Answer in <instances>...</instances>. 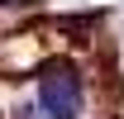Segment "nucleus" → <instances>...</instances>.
I'll use <instances>...</instances> for the list:
<instances>
[{
	"mask_svg": "<svg viewBox=\"0 0 124 119\" xmlns=\"http://www.w3.org/2000/svg\"><path fill=\"white\" fill-rule=\"evenodd\" d=\"M38 105L53 119H72L81 110V72H77V62L53 57V62L38 67Z\"/></svg>",
	"mask_w": 124,
	"mask_h": 119,
	"instance_id": "1",
	"label": "nucleus"
}]
</instances>
